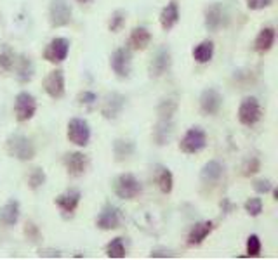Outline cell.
Segmentation results:
<instances>
[{
  "mask_svg": "<svg viewBox=\"0 0 278 260\" xmlns=\"http://www.w3.org/2000/svg\"><path fill=\"white\" fill-rule=\"evenodd\" d=\"M124 25H125V12L124 11H115L113 14H111L110 25H108L110 32H113V33L120 32Z\"/></svg>",
  "mask_w": 278,
  "mask_h": 260,
  "instance_id": "cell-33",
  "label": "cell"
},
{
  "mask_svg": "<svg viewBox=\"0 0 278 260\" xmlns=\"http://www.w3.org/2000/svg\"><path fill=\"white\" fill-rule=\"evenodd\" d=\"M158 257H164V259H165V257H172V253L171 252H167V253H165V252H153V253H151V259H158Z\"/></svg>",
  "mask_w": 278,
  "mask_h": 260,
  "instance_id": "cell-40",
  "label": "cell"
},
{
  "mask_svg": "<svg viewBox=\"0 0 278 260\" xmlns=\"http://www.w3.org/2000/svg\"><path fill=\"white\" fill-rule=\"evenodd\" d=\"M97 101V95L94 94V92H89V90H86V92H82V94L79 95V102L80 104H87V106H93L94 102Z\"/></svg>",
  "mask_w": 278,
  "mask_h": 260,
  "instance_id": "cell-37",
  "label": "cell"
},
{
  "mask_svg": "<svg viewBox=\"0 0 278 260\" xmlns=\"http://www.w3.org/2000/svg\"><path fill=\"white\" fill-rule=\"evenodd\" d=\"M226 25V14H225V7L221 4H212L205 9V26L207 30L211 32H218L223 26Z\"/></svg>",
  "mask_w": 278,
  "mask_h": 260,
  "instance_id": "cell-12",
  "label": "cell"
},
{
  "mask_svg": "<svg viewBox=\"0 0 278 260\" xmlns=\"http://www.w3.org/2000/svg\"><path fill=\"white\" fill-rule=\"evenodd\" d=\"M44 88L52 99H59L64 95V77L61 70H54L44 80Z\"/></svg>",
  "mask_w": 278,
  "mask_h": 260,
  "instance_id": "cell-13",
  "label": "cell"
},
{
  "mask_svg": "<svg viewBox=\"0 0 278 260\" xmlns=\"http://www.w3.org/2000/svg\"><path fill=\"white\" fill-rule=\"evenodd\" d=\"M68 139L77 146H87L91 139L89 123L82 118H73L68 123Z\"/></svg>",
  "mask_w": 278,
  "mask_h": 260,
  "instance_id": "cell-4",
  "label": "cell"
},
{
  "mask_svg": "<svg viewBox=\"0 0 278 260\" xmlns=\"http://www.w3.org/2000/svg\"><path fill=\"white\" fill-rule=\"evenodd\" d=\"M205 144H207L205 132L200 127H193V129H189L185 134L183 141L179 142V148L186 155H195V153L202 151L205 148Z\"/></svg>",
  "mask_w": 278,
  "mask_h": 260,
  "instance_id": "cell-3",
  "label": "cell"
},
{
  "mask_svg": "<svg viewBox=\"0 0 278 260\" xmlns=\"http://www.w3.org/2000/svg\"><path fill=\"white\" fill-rule=\"evenodd\" d=\"M221 175H223V165L219 162H216V160L205 163L203 169H202V172H200V179H202L205 184L218 182V180L221 179Z\"/></svg>",
  "mask_w": 278,
  "mask_h": 260,
  "instance_id": "cell-21",
  "label": "cell"
},
{
  "mask_svg": "<svg viewBox=\"0 0 278 260\" xmlns=\"http://www.w3.org/2000/svg\"><path fill=\"white\" fill-rule=\"evenodd\" d=\"M261 118V106L256 97H245L240 102L238 108V120L243 125H254Z\"/></svg>",
  "mask_w": 278,
  "mask_h": 260,
  "instance_id": "cell-7",
  "label": "cell"
},
{
  "mask_svg": "<svg viewBox=\"0 0 278 260\" xmlns=\"http://www.w3.org/2000/svg\"><path fill=\"white\" fill-rule=\"evenodd\" d=\"M80 203V191L77 189H68L66 193L59 194L56 198V205L64 212V214H73L75 208Z\"/></svg>",
  "mask_w": 278,
  "mask_h": 260,
  "instance_id": "cell-17",
  "label": "cell"
},
{
  "mask_svg": "<svg viewBox=\"0 0 278 260\" xmlns=\"http://www.w3.org/2000/svg\"><path fill=\"white\" fill-rule=\"evenodd\" d=\"M155 180H157L158 187H160L162 193L169 194L172 191V184H174V179H172V173L167 167L158 165L155 169Z\"/></svg>",
  "mask_w": 278,
  "mask_h": 260,
  "instance_id": "cell-25",
  "label": "cell"
},
{
  "mask_svg": "<svg viewBox=\"0 0 278 260\" xmlns=\"http://www.w3.org/2000/svg\"><path fill=\"white\" fill-rule=\"evenodd\" d=\"M64 165H66V170L70 175L73 177H79L86 172V167H87V158L82 155V153H68L64 156Z\"/></svg>",
  "mask_w": 278,
  "mask_h": 260,
  "instance_id": "cell-16",
  "label": "cell"
},
{
  "mask_svg": "<svg viewBox=\"0 0 278 260\" xmlns=\"http://www.w3.org/2000/svg\"><path fill=\"white\" fill-rule=\"evenodd\" d=\"M171 64H172L171 50H169L167 47H160V49L155 52L153 59H151V63H150V75L151 77H162V75L171 70Z\"/></svg>",
  "mask_w": 278,
  "mask_h": 260,
  "instance_id": "cell-8",
  "label": "cell"
},
{
  "mask_svg": "<svg viewBox=\"0 0 278 260\" xmlns=\"http://www.w3.org/2000/svg\"><path fill=\"white\" fill-rule=\"evenodd\" d=\"M254 189L257 191V193H270L271 191V182L268 179H259L254 182Z\"/></svg>",
  "mask_w": 278,
  "mask_h": 260,
  "instance_id": "cell-39",
  "label": "cell"
},
{
  "mask_svg": "<svg viewBox=\"0 0 278 260\" xmlns=\"http://www.w3.org/2000/svg\"><path fill=\"white\" fill-rule=\"evenodd\" d=\"M19 218V203L16 200H11L0 208V224L14 225Z\"/></svg>",
  "mask_w": 278,
  "mask_h": 260,
  "instance_id": "cell-20",
  "label": "cell"
},
{
  "mask_svg": "<svg viewBox=\"0 0 278 260\" xmlns=\"http://www.w3.org/2000/svg\"><path fill=\"white\" fill-rule=\"evenodd\" d=\"M5 148H7V153L12 158H18L21 162H28V160H32L35 156V146L23 134L9 135L7 142H5Z\"/></svg>",
  "mask_w": 278,
  "mask_h": 260,
  "instance_id": "cell-1",
  "label": "cell"
},
{
  "mask_svg": "<svg viewBox=\"0 0 278 260\" xmlns=\"http://www.w3.org/2000/svg\"><path fill=\"white\" fill-rule=\"evenodd\" d=\"M16 77H18V80L21 82V84H26V82L32 80L33 77V63L30 57L26 56H21L19 59H16Z\"/></svg>",
  "mask_w": 278,
  "mask_h": 260,
  "instance_id": "cell-23",
  "label": "cell"
},
{
  "mask_svg": "<svg viewBox=\"0 0 278 260\" xmlns=\"http://www.w3.org/2000/svg\"><path fill=\"white\" fill-rule=\"evenodd\" d=\"M172 132H174V129H172L171 120H160V122L157 123V127L153 129L155 142H157L158 146L169 144V141H171V137H172Z\"/></svg>",
  "mask_w": 278,
  "mask_h": 260,
  "instance_id": "cell-22",
  "label": "cell"
},
{
  "mask_svg": "<svg viewBox=\"0 0 278 260\" xmlns=\"http://www.w3.org/2000/svg\"><path fill=\"white\" fill-rule=\"evenodd\" d=\"M212 229H214V224L211 220H205V222H200V224H195L191 227L188 234V245L189 246H196L207 238V236L211 234Z\"/></svg>",
  "mask_w": 278,
  "mask_h": 260,
  "instance_id": "cell-18",
  "label": "cell"
},
{
  "mask_svg": "<svg viewBox=\"0 0 278 260\" xmlns=\"http://www.w3.org/2000/svg\"><path fill=\"white\" fill-rule=\"evenodd\" d=\"M106 255L110 259H124L125 257V246H124V239L122 238H115L108 243L106 246Z\"/></svg>",
  "mask_w": 278,
  "mask_h": 260,
  "instance_id": "cell-29",
  "label": "cell"
},
{
  "mask_svg": "<svg viewBox=\"0 0 278 260\" xmlns=\"http://www.w3.org/2000/svg\"><path fill=\"white\" fill-rule=\"evenodd\" d=\"M125 106V97L118 92H111V94L106 95V99L103 101V106H101V115L108 120H115L118 115L122 113Z\"/></svg>",
  "mask_w": 278,
  "mask_h": 260,
  "instance_id": "cell-10",
  "label": "cell"
},
{
  "mask_svg": "<svg viewBox=\"0 0 278 260\" xmlns=\"http://www.w3.org/2000/svg\"><path fill=\"white\" fill-rule=\"evenodd\" d=\"M176 109H178L176 101H172V99H164V101L158 104L157 113H158V116H160V120H172V115L176 113Z\"/></svg>",
  "mask_w": 278,
  "mask_h": 260,
  "instance_id": "cell-30",
  "label": "cell"
},
{
  "mask_svg": "<svg viewBox=\"0 0 278 260\" xmlns=\"http://www.w3.org/2000/svg\"><path fill=\"white\" fill-rule=\"evenodd\" d=\"M37 111L35 97L28 92H19L14 102V113L18 122H28Z\"/></svg>",
  "mask_w": 278,
  "mask_h": 260,
  "instance_id": "cell-5",
  "label": "cell"
},
{
  "mask_svg": "<svg viewBox=\"0 0 278 260\" xmlns=\"http://www.w3.org/2000/svg\"><path fill=\"white\" fill-rule=\"evenodd\" d=\"M261 253V241L256 234L249 236L247 239V255L249 257H257Z\"/></svg>",
  "mask_w": 278,
  "mask_h": 260,
  "instance_id": "cell-35",
  "label": "cell"
},
{
  "mask_svg": "<svg viewBox=\"0 0 278 260\" xmlns=\"http://www.w3.org/2000/svg\"><path fill=\"white\" fill-rule=\"evenodd\" d=\"M273 0H247V7L252 9V11H259V9H264L268 5H271Z\"/></svg>",
  "mask_w": 278,
  "mask_h": 260,
  "instance_id": "cell-38",
  "label": "cell"
},
{
  "mask_svg": "<svg viewBox=\"0 0 278 260\" xmlns=\"http://www.w3.org/2000/svg\"><path fill=\"white\" fill-rule=\"evenodd\" d=\"M80 4H87V2H91V0H79Z\"/></svg>",
  "mask_w": 278,
  "mask_h": 260,
  "instance_id": "cell-41",
  "label": "cell"
},
{
  "mask_svg": "<svg viewBox=\"0 0 278 260\" xmlns=\"http://www.w3.org/2000/svg\"><path fill=\"white\" fill-rule=\"evenodd\" d=\"M120 225V210L113 205H106L97 217V227L103 231H111Z\"/></svg>",
  "mask_w": 278,
  "mask_h": 260,
  "instance_id": "cell-14",
  "label": "cell"
},
{
  "mask_svg": "<svg viewBox=\"0 0 278 260\" xmlns=\"http://www.w3.org/2000/svg\"><path fill=\"white\" fill-rule=\"evenodd\" d=\"M49 18L50 25L61 28V26H66L68 23L72 21V7L66 0H52L49 9Z\"/></svg>",
  "mask_w": 278,
  "mask_h": 260,
  "instance_id": "cell-6",
  "label": "cell"
},
{
  "mask_svg": "<svg viewBox=\"0 0 278 260\" xmlns=\"http://www.w3.org/2000/svg\"><path fill=\"white\" fill-rule=\"evenodd\" d=\"M179 21V7L176 2H171L164 7L160 14V25L164 30H171Z\"/></svg>",
  "mask_w": 278,
  "mask_h": 260,
  "instance_id": "cell-24",
  "label": "cell"
},
{
  "mask_svg": "<svg viewBox=\"0 0 278 260\" xmlns=\"http://www.w3.org/2000/svg\"><path fill=\"white\" fill-rule=\"evenodd\" d=\"M223 106V95L216 88H207L200 97V109L203 115H216Z\"/></svg>",
  "mask_w": 278,
  "mask_h": 260,
  "instance_id": "cell-11",
  "label": "cell"
},
{
  "mask_svg": "<svg viewBox=\"0 0 278 260\" xmlns=\"http://www.w3.org/2000/svg\"><path fill=\"white\" fill-rule=\"evenodd\" d=\"M256 172H259V160L250 158L243 167V175H254Z\"/></svg>",
  "mask_w": 278,
  "mask_h": 260,
  "instance_id": "cell-36",
  "label": "cell"
},
{
  "mask_svg": "<svg viewBox=\"0 0 278 260\" xmlns=\"http://www.w3.org/2000/svg\"><path fill=\"white\" fill-rule=\"evenodd\" d=\"M68 50H70V42H68L66 39L57 37V39L50 40L46 52H44V57H46L49 63H61V61L66 59Z\"/></svg>",
  "mask_w": 278,
  "mask_h": 260,
  "instance_id": "cell-9",
  "label": "cell"
},
{
  "mask_svg": "<svg viewBox=\"0 0 278 260\" xmlns=\"http://www.w3.org/2000/svg\"><path fill=\"white\" fill-rule=\"evenodd\" d=\"M214 56V43L211 40H203L200 45H196L193 49V57H195L196 63L203 64V63H209Z\"/></svg>",
  "mask_w": 278,
  "mask_h": 260,
  "instance_id": "cell-26",
  "label": "cell"
},
{
  "mask_svg": "<svg viewBox=\"0 0 278 260\" xmlns=\"http://www.w3.org/2000/svg\"><path fill=\"white\" fill-rule=\"evenodd\" d=\"M115 194H117L118 198H122V200H132V198H136L138 194H141V184H139V180L136 179L132 173H122V175L117 177V180H115Z\"/></svg>",
  "mask_w": 278,
  "mask_h": 260,
  "instance_id": "cell-2",
  "label": "cell"
},
{
  "mask_svg": "<svg viewBox=\"0 0 278 260\" xmlns=\"http://www.w3.org/2000/svg\"><path fill=\"white\" fill-rule=\"evenodd\" d=\"M14 63H16L14 52H12L11 47H5V49L0 52V68L4 71H11L12 68H14Z\"/></svg>",
  "mask_w": 278,
  "mask_h": 260,
  "instance_id": "cell-31",
  "label": "cell"
},
{
  "mask_svg": "<svg viewBox=\"0 0 278 260\" xmlns=\"http://www.w3.org/2000/svg\"><path fill=\"white\" fill-rule=\"evenodd\" d=\"M275 43V30L273 28H263L256 39V50L257 52H268Z\"/></svg>",
  "mask_w": 278,
  "mask_h": 260,
  "instance_id": "cell-27",
  "label": "cell"
},
{
  "mask_svg": "<svg viewBox=\"0 0 278 260\" xmlns=\"http://www.w3.org/2000/svg\"><path fill=\"white\" fill-rule=\"evenodd\" d=\"M113 153H115V158H117L118 162H122V160L129 158V156L134 153V142L124 141V139H117V141L113 142Z\"/></svg>",
  "mask_w": 278,
  "mask_h": 260,
  "instance_id": "cell-28",
  "label": "cell"
},
{
  "mask_svg": "<svg viewBox=\"0 0 278 260\" xmlns=\"http://www.w3.org/2000/svg\"><path fill=\"white\" fill-rule=\"evenodd\" d=\"M245 210L249 215L257 217V215L263 212V201H261L259 198H250V200H247V203H245Z\"/></svg>",
  "mask_w": 278,
  "mask_h": 260,
  "instance_id": "cell-34",
  "label": "cell"
},
{
  "mask_svg": "<svg viewBox=\"0 0 278 260\" xmlns=\"http://www.w3.org/2000/svg\"><path fill=\"white\" fill-rule=\"evenodd\" d=\"M28 184L32 189H39L40 186L46 184V172L42 169H33L28 177Z\"/></svg>",
  "mask_w": 278,
  "mask_h": 260,
  "instance_id": "cell-32",
  "label": "cell"
},
{
  "mask_svg": "<svg viewBox=\"0 0 278 260\" xmlns=\"http://www.w3.org/2000/svg\"><path fill=\"white\" fill-rule=\"evenodd\" d=\"M111 68L117 77L125 78L131 73V52L127 49H117L111 56Z\"/></svg>",
  "mask_w": 278,
  "mask_h": 260,
  "instance_id": "cell-15",
  "label": "cell"
},
{
  "mask_svg": "<svg viewBox=\"0 0 278 260\" xmlns=\"http://www.w3.org/2000/svg\"><path fill=\"white\" fill-rule=\"evenodd\" d=\"M151 42V33L148 32L143 26H138V28L132 30L131 37H129V45L136 50H144Z\"/></svg>",
  "mask_w": 278,
  "mask_h": 260,
  "instance_id": "cell-19",
  "label": "cell"
}]
</instances>
